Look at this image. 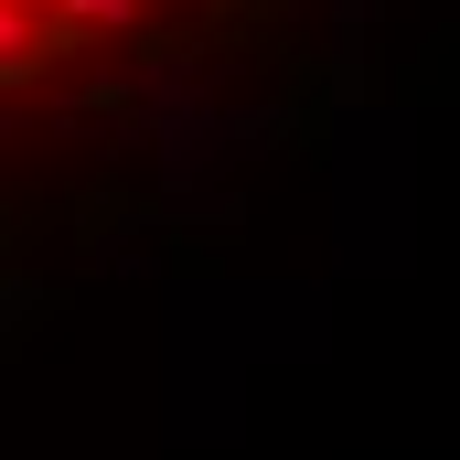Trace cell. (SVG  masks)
<instances>
[{
	"label": "cell",
	"instance_id": "cell-2",
	"mask_svg": "<svg viewBox=\"0 0 460 460\" xmlns=\"http://www.w3.org/2000/svg\"><path fill=\"white\" fill-rule=\"evenodd\" d=\"M43 11H54L65 32H128V22H139V0H43Z\"/></svg>",
	"mask_w": 460,
	"mask_h": 460
},
{
	"label": "cell",
	"instance_id": "cell-1",
	"mask_svg": "<svg viewBox=\"0 0 460 460\" xmlns=\"http://www.w3.org/2000/svg\"><path fill=\"white\" fill-rule=\"evenodd\" d=\"M43 54H65V22H32V0H0V86H32Z\"/></svg>",
	"mask_w": 460,
	"mask_h": 460
}]
</instances>
